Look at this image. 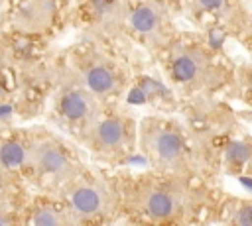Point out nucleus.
Masks as SVG:
<instances>
[{"mask_svg":"<svg viewBox=\"0 0 252 226\" xmlns=\"http://www.w3.org/2000/svg\"><path fill=\"white\" fill-rule=\"evenodd\" d=\"M158 57L169 86L189 98H209L234 81L230 63L201 35L179 33Z\"/></svg>","mask_w":252,"mask_h":226,"instance_id":"2","label":"nucleus"},{"mask_svg":"<svg viewBox=\"0 0 252 226\" xmlns=\"http://www.w3.org/2000/svg\"><path fill=\"white\" fill-rule=\"evenodd\" d=\"M179 33L175 16L167 10L144 0H128L124 14V37L132 39L142 49L158 55Z\"/></svg>","mask_w":252,"mask_h":226,"instance_id":"9","label":"nucleus"},{"mask_svg":"<svg viewBox=\"0 0 252 226\" xmlns=\"http://www.w3.org/2000/svg\"><path fill=\"white\" fill-rule=\"evenodd\" d=\"M0 4H4V0H0Z\"/></svg>","mask_w":252,"mask_h":226,"instance_id":"21","label":"nucleus"},{"mask_svg":"<svg viewBox=\"0 0 252 226\" xmlns=\"http://www.w3.org/2000/svg\"><path fill=\"white\" fill-rule=\"evenodd\" d=\"M63 65L104 104L122 100L130 86L128 65L100 41L85 39L73 45L65 53Z\"/></svg>","mask_w":252,"mask_h":226,"instance_id":"6","label":"nucleus"},{"mask_svg":"<svg viewBox=\"0 0 252 226\" xmlns=\"http://www.w3.org/2000/svg\"><path fill=\"white\" fill-rule=\"evenodd\" d=\"M144 2H150L154 6H159V8L167 10L173 16H179L181 14V8H183V0H144Z\"/></svg>","mask_w":252,"mask_h":226,"instance_id":"19","label":"nucleus"},{"mask_svg":"<svg viewBox=\"0 0 252 226\" xmlns=\"http://www.w3.org/2000/svg\"><path fill=\"white\" fill-rule=\"evenodd\" d=\"M128 0H77L69 12L75 26L93 41L124 37V14Z\"/></svg>","mask_w":252,"mask_h":226,"instance_id":"11","label":"nucleus"},{"mask_svg":"<svg viewBox=\"0 0 252 226\" xmlns=\"http://www.w3.org/2000/svg\"><path fill=\"white\" fill-rule=\"evenodd\" d=\"M77 143L98 165H124L138 149V118L122 100L106 102Z\"/></svg>","mask_w":252,"mask_h":226,"instance_id":"5","label":"nucleus"},{"mask_svg":"<svg viewBox=\"0 0 252 226\" xmlns=\"http://www.w3.org/2000/svg\"><path fill=\"white\" fill-rule=\"evenodd\" d=\"M102 106L104 102L77 81L63 63L55 67L51 96L47 100V118L55 130L63 132L73 141H79Z\"/></svg>","mask_w":252,"mask_h":226,"instance_id":"8","label":"nucleus"},{"mask_svg":"<svg viewBox=\"0 0 252 226\" xmlns=\"http://www.w3.org/2000/svg\"><path fill=\"white\" fill-rule=\"evenodd\" d=\"M219 220L232 226H252V197H228L217 204Z\"/></svg>","mask_w":252,"mask_h":226,"instance_id":"15","label":"nucleus"},{"mask_svg":"<svg viewBox=\"0 0 252 226\" xmlns=\"http://www.w3.org/2000/svg\"><path fill=\"white\" fill-rule=\"evenodd\" d=\"M24 187H26V183L18 175L10 173L0 163V200H6V198H10V200L26 198L24 197Z\"/></svg>","mask_w":252,"mask_h":226,"instance_id":"16","label":"nucleus"},{"mask_svg":"<svg viewBox=\"0 0 252 226\" xmlns=\"http://www.w3.org/2000/svg\"><path fill=\"white\" fill-rule=\"evenodd\" d=\"M4 22L10 33L43 37L63 24L69 0H4Z\"/></svg>","mask_w":252,"mask_h":226,"instance_id":"10","label":"nucleus"},{"mask_svg":"<svg viewBox=\"0 0 252 226\" xmlns=\"http://www.w3.org/2000/svg\"><path fill=\"white\" fill-rule=\"evenodd\" d=\"M22 224L32 226H73L71 214L57 193H41L26 198L22 208Z\"/></svg>","mask_w":252,"mask_h":226,"instance_id":"13","label":"nucleus"},{"mask_svg":"<svg viewBox=\"0 0 252 226\" xmlns=\"http://www.w3.org/2000/svg\"><path fill=\"white\" fill-rule=\"evenodd\" d=\"M138 149L150 169L197 179L203 161L191 132L171 116H144L138 120Z\"/></svg>","mask_w":252,"mask_h":226,"instance_id":"4","label":"nucleus"},{"mask_svg":"<svg viewBox=\"0 0 252 226\" xmlns=\"http://www.w3.org/2000/svg\"><path fill=\"white\" fill-rule=\"evenodd\" d=\"M232 85L238 86L240 98L252 106V69L234 71V81H232Z\"/></svg>","mask_w":252,"mask_h":226,"instance_id":"18","label":"nucleus"},{"mask_svg":"<svg viewBox=\"0 0 252 226\" xmlns=\"http://www.w3.org/2000/svg\"><path fill=\"white\" fill-rule=\"evenodd\" d=\"M26 198L18 200H0V226H14L22 224V208H24Z\"/></svg>","mask_w":252,"mask_h":226,"instance_id":"17","label":"nucleus"},{"mask_svg":"<svg viewBox=\"0 0 252 226\" xmlns=\"http://www.w3.org/2000/svg\"><path fill=\"white\" fill-rule=\"evenodd\" d=\"M120 214L134 222L187 224L199 220L211 204L209 195L199 185V177H181L159 171L118 173L114 177Z\"/></svg>","mask_w":252,"mask_h":226,"instance_id":"1","label":"nucleus"},{"mask_svg":"<svg viewBox=\"0 0 252 226\" xmlns=\"http://www.w3.org/2000/svg\"><path fill=\"white\" fill-rule=\"evenodd\" d=\"M240 39H242V43L248 47V51L252 53V22H250V26L240 33Z\"/></svg>","mask_w":252,"mask_h":226,"instance_id":"20","label":"nucleus"},{"mask_svg":"<svg viewBox=\"0 0 252 226\" xmlns=\"http://www.w3.org/2000/svg\"><path fill=\"white\" fill-rule=\"evenodd\" d=\"M181 14L201 29H220L238 37L252 22L246 0H183Z\"/></svg>","mask_w":252,"mask_h":226,"instance_id":"12","label":"nucleus"},{"mask_svg":"<svg viewBox=\"0 0 252 226\" xmlns=\"http://www.w3.org/2000/svg\"><path fill=\"white\" fill-rule=\"evenodd\" d=\"M57 195L65 202L73 226L106 224L120 216L116 181L98 167L85 165L57 191Z\"/></svg>","mask_w":252,"mask_h":226,"instance_id":"7","label":"nucleus"},{"mask_svg":"<svg viewBox=\"0 0 252 226\" xmlns=\"http://www.w3.org/2000/svg\"><path fill=\"white\" fill-rule=\"evenodd\" d=\"M81 147L63 132L49 126L28 128V153L24 163V183L41 193H57L83 167Z\"/></svg>","mask_w":252,"mask_h":226,"instance_id":"3","label":"nucleus"},{"mask_svg":"<svg viewBox=\"0 0 252 226\" xmlns=\"http://www.w3.org/2000/svg\"><path fill=\"white\" fill-rule=\"evenodd\" d=\"M28 153V128H8L0 132V163L22 181Z\"/></svg>","mask_w":252,"mask_h":226,"instance_id":"14","label":"nucleus"}]
</instances>
